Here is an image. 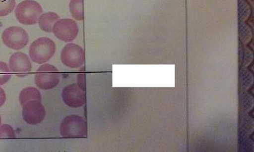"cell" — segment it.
I'll return each instance as SVG.
<instances>
[{
    "label": "cell",
    "instance_id": "1",
    "mask_svg": "<svg viewBox=\"0 0 254 152\" xmlns=\"http://www.w3.org/2000/svg\"><path fill=\"white\" fill-rule=\"evenodd\" d=\"M56 52L55 42L51 38L42 37L31 43L29 49V56L34 63L42 65L51 60Z\"/></svg>",
    "mask_w": 254,
    "mask_h": 152
},
{
    "label": "cell",
    "instance_id": "2",
    "mask_svg": "<svg viewBox=\"0 0 254 152\" xmlns=\"http://www.w3.org/2000/svg\"><path fill=\"white\" fill-rule=\"evenodd\" d=\"M43 12L42 6L35 0H24L18 4L15 9L16 19L19 23L25 26L37 24Z\"/></svg>",
    "mask_w": 254,
    "mask_h": 152
},
{
    "label": "cell",
    "instance_id": "3",
    "mask_svg": "<svg viewBox=\"0 0 254 152\" xmlns=\"http://www.w3.org/2000/svg\"><path fill=\"white\" fill-rule=\"evenodd\" d=\"M35 82L39 89H54L60 83V71L54 65L44 63L36 70Z\"/></svg>",
    "mask_w": 254,
    "mask_h": 152
},
{
    "label": "cell",
    "instance_id": "4",
    "mask_svg": "<svg viewBox=\"0 0 254 152\" xmlns=\"http://www.w3.org/2000/svg\"><path fill=\"white\" fill-rule=\"evenodd\" d=\"M60 133L64 138H83L87 136V124L83 117L68 115L61 122Z\"/></svg>",
    "mask_w": 254,
    "mask_h": 152
},
{
    "label": "cell",
    "instance_id": "5",
    "mask_svg": "<svg viewBox=\"0 0 254 152\" xmlns=\"http://www.w3.org/2000/svg\"><path fill=\"white\" fill-rule=\"evenodd\" d=\"M2 42L9 49L19 51L28 45V33L19 26H11L4 29L1 35Z\"/></svg>",
    "mask_w": 254,
    "mask_h": 152
},
{
    "label": "cell",
    "instance_id": "6",
    "mask_svg": "<svg viewBox=\"0 0 254 152\" xmlns=\"http://www.w3.org/2000/svg\"><path fill=\"white\" fill-rule=\"evenodd\" d=\"M61 60L65 67L78 69L85 62V51L82 47L75 43H67L61 51Z\"/></svg>",
    "mask_w": 254,
    "mask_h": 152
},
{
    "label": "cell",
    "instance_id": "7",
    "mask_svg": "<svg viewBox=\"0 0 254 152\" xmlns=\"http://www.w3.org/2000/svg\"><path fill=\"white\" fill-rule=\"evenodd\" d=\"M52 33L58 39L69 43L76 39L78 35L79 28L75 20L60 19L54 24Z\"/></svg>",
    "mask_w": 254,
    "mask_h": 152
},
{
    "label": "cell",
    "instance_id": "8",
    "mask_svg": "<svg viewBox=\"0 0 254 152\" xmlns=\"http://www.w3.org/2000/svg\"><path fill=\"white\" fill-rule=\"evenodd\" d=\"M22 115L26 123L36 125L44 121L46 111L41 101H31L22 105Z\"/></svg>",
    "mask_w": 254,
    "mask_h": 152
},
{
    "label": "cell",
    "instance_id": "9",
    "mask_svg": "<svg viewBox=\"0 0 254 152\" xmlns=\"http://www.w3.org/2000/svg\"><path fill=\"white\" fill-rule=\"evenodd\" d=\"M8 67L11 72L19 78H24L32 70L31 59L28 55L21 51L12 54L9 59Z\"/></svg>",
    "mask_w": 254,
    "mask_h": 152
},
{
    "label": "cell",
    "instance_id": "10",
    "mask_svg": "<svg viewBox=\"0 0 254 152\" xmlns=\"http://www.w3.org/2000/svg\"><path fill=\"white\" fill-rule=\"evenodd\" d=\"M62 99L65 105L79 108L85 105V93L76 83L65 86L62 92Z\"/></svg>",
    "mask_w": 254,
    "mask_h": 152
},
{
    "label": "cell",
    "instance_id": "11",
    "mask_svg": "<svg viewBox=\"0 0 254 152\" xmlns=\"http://www.w3.org/2000/svg\"><path fill=\"white\" fill-rule=\"evenodd\" d=\"M60 19V15L55 12H49L42 13L38 19V26L41 30L45 33H52L54 24Z\"/></svg>",
    "mask_w": 254,
    "mask_h": 152
},
{
    "label": "cell",
    "instance_id": "12",
    "mask_svg": "<svg viewBox=\"0 0 254 152\" xmlns=\"http://www.w3.org/2000/svg\"><path fill=\"white\" fill-rule=\"evenodd\" d=\"M31 101H42V95L37 88L27 87L24 88L19 94V102L22 106Z\"/></svg>",
    "mask_w": 254,
    "mask_h": 152
},
{
    "label": "cell",
    "instance_id": "13",
    "mask_svg": "<svg viewBox=\"0 0 254 152\" xmlns=\"http://www.w3.org/2000/svg\"><path fill=\"white\" fill-rule=\"evenodd\" d=\"M69 12L72 18L78 21L84 19L83 0H70Z\"/></svg>",
    "mask_w": 254,
    "mask_h": 152
},
{
    "label": "cell",
    "instance_id": "14",
    "mask_svg": "<svg viewBox=\"0 0 254 152\" xmlns=\"http://www.w3.org/2000/svg\"><path fill=\"white\" fill-rule=\"evenodd\" d=\"M17 6L15 0H0V17H5L12 13Z\"/></svg>",
    "mask_w": 254,
    "mask_h": 152
},
{
    "label": "cell",
    "instance_id": "15",
    "mask_svg": "<svg viewBox=\"0 0 254 152\" xmlns=\"http://www.w3.org/2000/svg\"><path fill=\"white\" fill-rule=\"evenodd\" d=\"M240 81L242 88L249 89L253 83V74L248 70L243 68L240 72Z\"/></svg>",
    "mask_w": 254,
    "mask_h": 152
},
{
    "label": "cell",
    "instance_id": "16",
    "mask_svg": "<svg viewBox=\"0 0 254 152\" xmlns=\"http://www.w3.org/2000/svg\"><path fill=\"white\" fill-rule=\"evenodd\" d=\"M12 77L10 68L5 62L0 61V86L7 83Z\"/></svg>",
    "mask_w": 254,
    "mask_h": 152
},
{
    "label": "cell",
    "instance_id": "17",
    "mask_svg": "<svg viewBox=\"0 0 254 152\" xmlns=\"http://www.w3.org/2000/svg\"><path fill=\"white\" fill-rule=\"evenodd\" d=\"M241 130L245 135H251L253 132L254 121L253 118L249 115H245L241 121Z\"/></svg>",
    "mask_w": 254,
    "mask_h": 152
},
{
    "label": "cell",
    "instance_id": "18",
    "mask_svg": "<svg viewBox=\"0 0 254 152\" xmlns=\"http://www.w3.org/2000/svg\"><path fill=\"white\" fill-rule=\"evenodd\" d=\"M250 6L246 1L241 0L239 3V6H238V16H239V19L242 21H245V20L248 19L249 16H250Z\"/></svg>",
    "mask_w": 254,
    "mask_h": 152
},
{
    "label": "cell",
    "instance_id": "19",
    "mask_svg": "<svg viewBox=\"0 0 254 152\" xmlns=\"http://www.w3.org/2000/svg\"><path fill=\"white\" fill-rule=\"evenodd\" d=\"M253 98L247 93H243L240 96V104L243 109L249 112L253 108Z\"/></svg>",
    "mask_w": 254,
    "mask_h": 152
},
{
    "label": "cell",
    "instance_id": "20",
    "mask_svg": "<svg viewBox=\"0 0 254 152\" xmlns=\"http://www.w3.org/2000/svg\"><path fill=\"white\" fill-rule=\"evenodd\" d=\"M240 39L244 43L250 42L252 38V33L249 26L244 23H240L239 27Z\"/></svg>",
    "mask_w": 254,
    "mask_h": 152
},
{
    "label": "cell",
    "instance_id": "21",
    "mask_svg": "<svg viewBox=\"0 0 254 152\" xmlns=\"http://www.w3.org/2000/svg\"><path fill=\"white\" fill-rule=\"evenodd\" d=\"M15 138V131L10 125L3 124L0 126V139Z\"/></svg>",
    "mask_w": 254,
    "mask_h": 152
},
{
    "label": "cell",
    "instance_id": "22",
    "mask_svg": "<svg viewBox=\"0 0 254 152\" xmlns=\"http://www.w3.org/2000/svg\"><path fill=\"white\" fill-rule=\"evenodd\" d=\"M240 55H241L244 67H247L250 65L252 60H253V53H252L250 50L247 47L244 48Z\"/></svg>",
    "mask_w": 254,
    "mask_h": 152
},
{
    "label": "cell",
    "instance_id": "23",
    "mask_svg": "<svg viewBox=\"0 0 254 152\" xmlns=\"http://www.w3.org/2000/svg\"><path fill=\"white\" fill-rule=\"evenodd\" d=\"M79 87L85 92V74H79L78 76V83Z\"/></svg>",
    "mask_w": 254,
    "mask_h": 152
},
{
    "label": "cell",
    "instance_id": "24",
    "mask_svg": "<svg viewBox=\"0 0 254 152\" xmlns=\"http://www.w3.org/2000/svg\"><path fill=\"white\" fill-rule=\"evenodd\" d=\"M6 94L3 88L0 87V108L1 107L6 101Z\"/></svg>",
    "mask_w": 254,
    "mask_h": 152
},
{
    "label": "cell",
    "instance_id": "25",
    "mask_svg": "<svg viewBox=\"0 0 254 152\" xmlns=\"http://www.w3.org/2000/svg\"><path fill=\"white\" fill-rule=\"evenodd\" d=\"M1 117L0 116V126H1Z\"/></svg>",
    "mask_w": 254,
    "mask_h": 152
}]
</instances>
